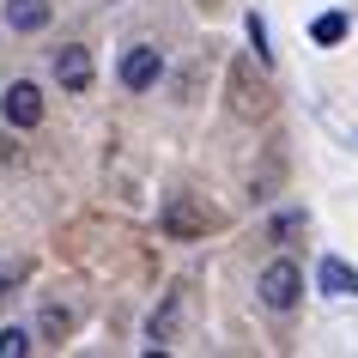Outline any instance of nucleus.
Returning a JSON list of instances; mask_svg holds the SVG:
<instances>
[{
  "mask_svg": "<svg viewBox=\"0 0 358 358\" xmlns=\"http://www.w3.org/2000/svg\"><path fill=\"white\" fill-rule=\"evenodd\" d=\"M255 292H262V303H267V310H280V316H285V310H298V298H303V267L285 262V255H280V262H267L262 280H255Z\"/></svg>",
  "mask_w": 358,
  "mask_h": 358,
  "instance_id": "f257e3e1",
  "label": "nucleus"
},
{
  "mask_svg": "<svg viewBox=\"0 0 358 358\" xmlns=\"http://www.w3.org/2000/svg\"><path fill=\"white\" fill-rule=\"evenodd\" d=\"M158 225H164V237H176V243H194V237H207L219 219H213V207H201L189 194H170L164 213H158Z\"/></svg>",
  "mask_w": 358,
  "mask_h": 358,
  "instance_id": "f03ea898",
  "label": "nucleus"
},
{
  "mask_svg": "<svg viewBox=\"0 0 358 358\" xmlns=\"http://www.w3.org/2000/svg\"><path fill=\"white\" fill-rule=\"evenodd\" d=\"M158 79H164V49L134 43L128 55H122V85H128V92H152Z\"/></svg>",
  "mask_w": 358,
  "mask_h": 358,
  "instance_id": "7ed1b4c3",
  "label": "nucleus"
},
{
  "mask_svg": "<svg viewBox=\"0 0 358 358\" xmlns=\"http://www.w3.org/2000/svg\"><path fill=\"white\" fill-rule=\"evenodd\" d=\"M267 103H273V92L249 73V61H237V67H231V110L255 122V115H267Z\"/></svg>",
  "mask_w": 358,
  "mask_h": 358,
  "instance_id": "20e7f679",
  "label": "nucleus"
},
{
  "mask_svg": "<svg viewBox=\"0 0 358 358\" xmlns=\"http://www.w3.org/2000/svg\"><path fill=\"white\" fill-rule=\"evenodd\" d=\"M0 115H6L13 128H37V122H43V92L31 85V79L6 85V97H0Z\"/></svg>",
  "mask_w": 358,
  "mask_h": 358,
  "instance_id": "39448f33",
  "label": "nucleus"
},
{
  "mask_svg": "<svg viewBox=\"0 0 358 358\" xmlns=\"http://www.w3.org/2000/svg\"><path fill=\"white\" fill-rule=\"evenodd\" d=\"M55 85L61 92H92V55L79 49V43H67V49H55Z\"/></svg>",
  "mask_w": 358,
  "mask_h": 358,
  "instance_id": "423d86ee",
  "label": "nucleus"
},
{
  "mask_svg": "<svg viewBox=\"0 0 358 358\" xmlns=\"http://www.w3.org/2000/svg\"><path fill=\"white\" fill-rule=\"evenodd\" d=\"M176 322H182V292H164V303L146 316V340L152 346H170L176 340Z\"/></svg>",
  "mask_w": 358,
  "mask_h": 358,
  "instance_id": "0eeeda50",
  "label": "nucleus"
},
{
  "mask_svg": "<svg viewBox=\"0 0 358 358\" xmlns=\"http://www.w3.org/2000/svg\"><path fill=\"white\" fill-rule=\"evenodd\" d=\"M49 13H55L49 0H6V24H13V31H43Z\"/></svg>",
  "mask_w": 358,
  "mask_h": 358,
  "instance_id": "6e6552de",
  "label": "nucleus"
},
{
  "mask_svg": "<svg viewBox=\"0 0 358 358\" xmlns=\"http://www.w3.org/2000/svg\"><path fill=\"white\" fill-rule=\"evenodd\" d=\"M322 292H334V298H346V292H352V267L328 255V262H322Z\"/></svg>",
  "mask_w": 358,
  "mask_h": 358,
  "instance_id": "1a4fd4ad",
  "label": "nucleus"
},
{
  "mask_svg": "<svg viewBox=\"0 0 358 358\" xmlns=\"http://www.w3.org/2000/svg\"><path fill=\"white\" fill-rule=\"evenodd\" d=\"M310 37H316V43H322V49H334V43H340V37H346V13H322V19H316V24H310Z\"/></svg>",
  "mask_w": 358,
  "mask_h": 358,
  "instance_id": "9d476101",
  "label": "nucleus"
},
{
  "mask_svg": "<svg viewBox=\"0 0 358 358\" xmlns=\"http://www.w3.org/2000/svg\"><path fill=\"white\" fill-rule=\"evenodd\" d=\"M67 328H73V310H61V303H49V310H43V334H49V340H61Z\"/></svg>",
  "mask_w": 358,
  "mask_h": 358,
  "instance_id": "9b49d317",
  "label": "nucleus"
},
{
  "mask_svg": "<svg viewBox=\"0 0 358 358\" xmlns=\"http://www.w3.org/2000/svg\"><path fill=\"white\" fill-rule=\"evenodd\" d=\"M31 352V334L24 328H0V358H24Z\"/></svg>",
  "mask_w": 358,
  "mask_h": 358,
  "instance_id": "f8f14e48",
  "label": "nucleus"
},
{
  "mask_svg": "<svg viewBox=\"0 0 358 358\" xmlns=\"http://www.w3.org/2000/svg\"><path fill=\"white\" fill-rule=\"evenodd\" d=\"M249 49H255V61H262V67L273 61V49H267V24L255 19V13H249Z\"/></svg>",
  "mask_w": 358,
  "mask_h": 358,
  "instance_id": "ddd939ff",
  "label": "nucleus"
}]
</instances>
